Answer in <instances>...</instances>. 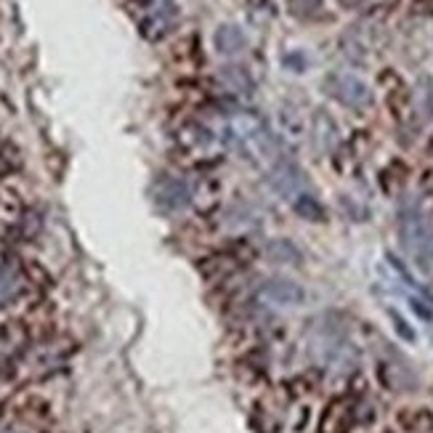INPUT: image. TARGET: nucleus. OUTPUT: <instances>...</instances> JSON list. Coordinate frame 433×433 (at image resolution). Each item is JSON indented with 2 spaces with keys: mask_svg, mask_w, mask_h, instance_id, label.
Here are the masks:
<instances>
[{
  "mask_svg": "<svg viewBox=\"0 0 433 433\" xmlns=\"http://www.w3.org/2000/svg\"><path fill=\"white\" fill-rule=\"evenodd\" d=\"M221 77H224L226 83L234 88V90H240V93H250V90H253L250 75H247L244 70H240V67H224Z\"/></svg>",
  "mask_w": 433,
  "mask_h": 433,
  "instance_id": "nucleus-11",
  "label": "nucleus"
},
{
  "mask_svg": "<svg viewBox=\"0 0 433 433\" xmlns=\"http://www.w3.org/2000/svg\"><path fill=\"white\" fill-rule=\"evenodd\" d=\"M354 425V404L348 398L329 401L319 420V433H348Z\"/></svg>",
  "mask_w": 433,
  "mask_h": 433,
  "instance_id": "nucleus-4",
  "label": "nucleus"
},
{
  "mask_svg": "<svg viewBox=\"0 0 433 433\" xmlns=\"http://www.w3.org/2000/svg\"><path fill=\"white\" fill-rule=\"evenodd\" d=\"M6 168H8V162H6V160H0V173H3Z\"/></svg>",
  "mask_w": 433,
  "mask_h": 433,
  "instance_id": "nucleus-12",
  "label": "nucleus"
},
{
  "mask_svg": "<svg viewBox=\"0 0 433 433\" xmlns=\"http://www.w3.org/2000/svg\"><path fill=\"white\" fill-rule=\"evenodd\" d=\"M401 240L407 244V250L417 258L420 266H431L433 263V229L431 224L417 213V210H407L401 213Z\"/></svg>",
  "mask_w": 433,
  "mask_h": 433,
  "instance_id": "nucleus-1",
  "label": "nucleus"
},
{
  "mask_svg": "<svg viewBox=\"0 0 433 433\" xmlns=\"http://www.w3.org/2000/svg\"><path fill=\"white\" fill-rule=\"evenodd\" d=\"M303 184H306L303 171H300L295 162L282 160V162H277V165L269 171V186L277 191V194H282V197H287V200L303 189Z\"/></svg>",
  "mask_w": 433,
  "mask_h": 433,
  "instance_id": "nucleus-2",
  "label": "nucleus"
},
{
  "mask_svg": "<svg viewBox=\"0 0 433 433\" xmlns=\"http://www.w3.org/2000/svg\"><path fill=\"white\" fill-rule=\"evenodd\" d=\"M215 48H218L221 53H240L244 48L242 30L234 27V24L218 27V32H215Z\"/></svg>",
  "mask_w": 433,
  "mask_h": 433,
  "instance_id": "nucleus-7",
  "label": "nucleus"
},
{
  "mask_svg": "<svg viewBox=\"0 0 433 433\" xmlns=\"http://www.w3.org/2000/svg\"><path fill=\"white\" fill-rule=\"evenodd\" d=\"M260 298L277 306H300L306 300V293L298 282L290 279H266L260 285Z\"/></svg>",
  "mask_w": 433,
  "mask_h": 433,
  "instance_id": "nucleus-3",
  "label": "nucleus"
},
{
  "mask_svg": "<svg viewBox=\"0 0 433 433\" xmlns=\"http://www.w3.org/2000/svg\"><path fill=\"white\" fill-rule=\"evenodd\" d=\"M398 423L407 433H433V415L428 410H407L398 415Z\"/></svg>",
  "mask_w": 433,
  "mask_h": 433,
  "instance_id": "nucleus-8",
  "label": "nucleus"
},
{
  "mask_svg": "<svg viewBox=\"0 0 433 433\" xmlns=\"http://www.w3.org/2000/svg\"><path fill=\"white\" fill-rule=\"evenodd\" d=\"M266 256H269V260H274V263H293V266H298L300 258H303L300 250L290 240H271V242L266 244Z\"/></svg>",
  "mask_w": 433,
  "mask_h": 433,
  "instance_id": "nucleus-9",
  "label": "nucleus"
},
{
  "mask_svg": "<svg viewBox=\"0 0 433 433\" xmlns=\"http://www.w3.org/2000/svg\"><path fill=\"white\" fill-rule=\"evenodd\" d=\"M157 202L168 210H178L184 208V205H189V189H186V184L178 181V178L160 181V186H157Z\"/></svg>",
  "mask_w": 433,
  "mask_h": 433,
  "instance_id": "nucleus-6",
  "label": "nucleus"
},
{
  "mask_svg": "<svg viewBox=\"0 0 433 433\" xmlns=\"http://www.w3.org/2000/svg\"><path fill=\"white\" fill-rule=\"evenodd\" d=\"M293 208L298 215H303L306 221H325V208L314 200V197H309V194H300V197H295Z\"/></svg>",
  "mask_w": 433,
  "mask_h": 433,
  "instance_id": "nucleus-10",
  "label": "nucleus"
},
{
  "mask_svg": "<svg viewBox=\"0 0 433 433\" xmlns=\"http://www.w3.org/2000/svg\"><path fill=\"white\" fill-rule=\"evenodd\" d=\"M329 83H332V90H329V93L348 106H364V104H369V99H372V96H369V88L364 86L362 80H356V77L338 75V77H332Z\"/></svg>",
  "mask_w": 433,
  "mask_h": 433,
  "instance_id": "nucleus-5",
  "label": "nucleus"
}]
</instances>
